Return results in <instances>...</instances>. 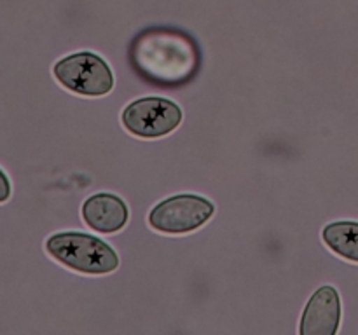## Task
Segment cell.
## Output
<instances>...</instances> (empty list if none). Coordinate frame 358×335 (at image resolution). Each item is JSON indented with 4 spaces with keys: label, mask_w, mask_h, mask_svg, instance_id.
Listing matches in <instances>:
<instances>
[{
    "label": "cell",
    "mask_w": 358,
    "mask_h": 335,
    "mask_svg": "<svg viewBox=\"0 0 358 335\" xmlns=\"http://www.w3.org/2000/svg\"><path fill=\"white\" fill-rule=\"evenodd\" d=\"M45 251L63 267L87 276H105L117 271L119 257L103 239L86 232H56L45 241Z\"/></svg>",
    "instance_id": "2"
},
{
    "label": "cell",
    "mask_w": 358,
    "mask_h": 335,
    "mask_svg": "<svg viewBox=\"0 0 358 335\" xmlns=\"http://www.w3.org/2000/svg\"><path fill=\"white\" fill-rule=\"evenodd\" d=\"M52 75L70 93L100 98L114 89V73L101 56L90 51L73 52L52 66Z\"/></svg>",
    "instance_id": "3"
},
{
    "label": "cell",
    "mask_w": 358,
    "mask_h": 335,
    "mask_svg": "<svg viewBox=\"0 0 358 335\" xmlns=\"http://www.w3.org/2000/svg\"><path fill=\"white\" fill-rule=\"evenodd\" d=\"M129 59L143 79L157 86H180L196 75L199 52L184 31L149 28L133 40Z\"/></svg>",
    "instance_id": "1"
},
{
    "label": "cell",
    "mask_w": 358,
    "mask_h": 335,
    "mask_svg": "<svg viewBox=\"0 0 358 335\" xmlns=\"http://www.w3.org/2000/svg\"><path fill=\"white\" fill-rule=\"evenodd\" d=\"M10 198V181L9 177L0 170V202H6Z\"/></svg>",
    "instance_id": "9"
},
{
    "label": "cell",
    "mask_w": 358,
    "mask_h": 335,
    "mask_svg": "<svg viewBox=\"0 0 358 335\" xmlns=\"http://www.w3.org/2000/svg\"><path fill=\"white\" fill-rule=\"evenodd\" d=\"M83 218L87 227L101 234H114L124 229L129 220L128 204L119 195L100 192L84 201Z\"/></svg>",
    "instance_id": "7"
},
{
    "label": "cell",
    "mask_w": 358,
    "mask_h": 335,
    "mask_svg": "<svg viewBox=\"0 0 358 335\" xmlns=\"http://www.w3.org/2000/svg\"><path fill=\"white\" fill-rule=\"evenodd\" d=\"M215 215L212 201L198 194H177L154 206L149 225L161 234H189L201 229Z\"/></svg>",
    "instance_id": "5"
},
{
    "label": "cell",
    "mask_w": 358,
    "mask_h": 335,
    "mask_svg": "<svg viewBox=\"0 0 358 335\" xmlns=\"http://www.w3.org/2000/svg\"><path fill=\"white\" fill-rule=\"evenodd\" d=\"M184 112L175 101L161 96H145L131 101L121 114L126 131L143 140L163 138L180 126Z\"/></svg>",
    "instance_id": "4"
},
{
    "label": "cell",
    "mask_w": 358,
    "mask_h": 335,
    "mask_svg": "<svg viewBox=\"0 0 358 335\" xmlns=\"http://www.w3.org/2000/svg\"><path fill=\"white\" fill-rule=\"evenodd\" d=\"M329 250L341 258L358 262V222H332L322 230Z\"/></svg>",
    "instance_id": "8"
},
{
    "label": "cell",
    "mask_w": 358,
    "mask_h": 335,
    "mask_svg": "<svg viewBox=\"0 0 358 335\" xmlns=\"http://www.w3.org/2000/svg\"><path fill=\"white\" fill-rule=\"evenodd\" d=\"M341 325V299L334 286H320L308 300L299 325L301 335H336Z\"/></svg>",
    "instance_id": "6"
}]
</instances>
